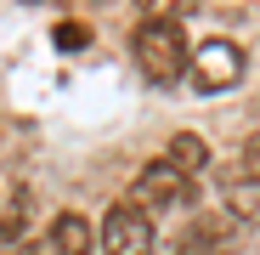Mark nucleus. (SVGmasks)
Returning a JSON list of instances; mask_svg holds the SVG:
<instances>
[{"label":"nucleus","instance_id":"10","mask_svg":"<svg viewBox=\"0 0 260 255\" xmlns=\"http://www.w3.org/2000/svg\"><path fill=\"white\" fill-rule=\"evenodd\" d=\"M136 6L147 12V23H181L198 12V0H136Z\"/></svg>","mask_w":260,"mask_h":255},{"label":"nucleus","instance_id":"6","mask_svg":"<svg viewBox=\"0 0 260 255\" xmlns=\"http://www.w3.org/2000/svg\"><path fill=\"white\" fill-rule=\"evenodd\" d=\"M226 216L260 227V182H249L243 170H232V176H226Z\"/></svg>","mask_w":260,"mask_h":255},{"label":"nucleus","instance_id":"2","mask_svg":"<svg viewBox=\"0 0 260 255\" xmlns=\"http://www.w3.org/2000/svg\"><path fill=\"white\" fill-rule=\"evenodd\" d=\"M130 204L136 210H176V204H192V176H181L170 159H153L136 187H130Z\"/></svg>","mask_w":260,"mask_h":255},{"label":"nucleus","instance_id":"12","mask_svg":"<svg viewBox=\"0 0 260 255\" xmlns=\"http://www.w3.org/2000/svg\"><path fill=\"white\" fill-rule=\"evenodd\" d=\"M85 40H91V34H85L79 23H57V46L68 51V46H85Z\"/></svg>","mask_w":260,"mask_h":255},{"label":"nucleus","instance_id":"11","mask_svg":"<svg viewBox=\"0 0 260 255\" xmlns=\"http://www.w3.org/2000/svg\"><path fill=\"white\" fill-rule=\"evenodd\" d=\"M243 176H249V182H260V131L243 142Z\"/></svg>","mask_w":260,"mask_h":255},{"label":"nucleus","instance_id":"7","mask_svg":"<svg viewBox=\"0 0 260 255\" xmlns=\"http://www.w3.org/2000/svg\"><path fill=\"white\" fill-rule=\"evenodd\" d=\"M221 249H226V221H215V216H198L176 244V255H221Z\"/></svg>","mask_w":260,"mask_h":255},{"label":"nucleus","instance_id":"9","mask_svg":"<svg viewBox=\"0 0 260 255\" xmlns=\"http://www.w3.org/2000/svg\"><path fill=\"white\" fill-rule=\"evenodd\" d=\"M28 216H34V204H28V187H6V244H17V233L28 227Z\"/></svg>","mask_w":260,"mask_h":255},{"label":"nucleus","instance_id":"5","mask_svg":"<svg viewBox=\"0 0 260 255\" xmlns=\"http://www.w3.org/2000/svg\"><path fill=\"white\" fill-rule=\"evenodd\" d=\"M46 255H91V221L85 216H57L51 233H46Z\"/></svg>","mask_w":260,"mask_h":255},{"label":"nucleus","instance_id":"4","mask_svg":"<svg viewBox=\"0 0 260 255\" xmlns=\"http://www.w3.org/2000/svg\"><path fill=\"white\" fill-rule=\"evenodd\" d=\"M153 249V221H147V210L136 204H113L108 210V227H102V255H147Z\"/></svg>","mask_w":260,"mask_h":255},{"label":"nucleus","instance_id":"1","mask_svg":"<svg viewBox=\"0 0 260 255\" xmlns=\"http://www.w3.org/2000/svg\"><path fill=\"white\" fill-rule=\"evenodd\" d=\"M130 51H136V63H142V74H147L153 85H176V79L192 68L187 40H181L176 23H142L136 34H130Z\"/></svg>","mask_w":260,"mask_h":255},{"label":"nucleus","instance_id":"3","mask_svg":"<svg viewBox=\"0 0 260 255\" xmlns=\"http://www.w3.org/2000/svg\"><path fill=\"white\" fill-rule=\"evenodd\" d=\"M243 79V51L232 40H204L192 51V85L198 91H232Z\"/></svg>","mask_w":260,"mask_h":255},{"label":"nucleus","instance_id":"13","mask_svg":"<svg viewBox=\"0 0 260 255\" xmlns=\"http://www.w3.org/2000/svg\"><path fill=\"white\" fill-rule=\"evenodd\" d=\"M6 255H28V249H23V244H6Z\"/></svg>","mask_w":260,"mask_h":255},{"label":"nucleus","instance_id":"8","mask_svg":"<svg viewBox=\"0 0 260 255\" xmlns=\"http://www.w3.org/2000/svg\"><path fill=\"white\" fill-rule=\"evenodd\" d=\"M164 159L176 164L181 176H198V170H209V142H204V136H192V131H181V136H170Z\"/></svg>","mask_w":260,"mask_h":255}]
</instances>
